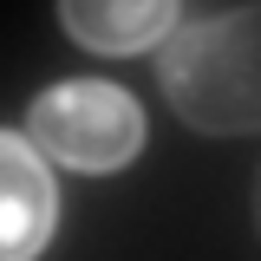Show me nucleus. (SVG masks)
<instances>
[{"instance_id":"obj_1","label":"nucleus","mask_w":261,"mask_h":261,"mask_svg":"<svg viewBox=\"0 0 261 261\" xmlns=\"http://www.w3.org/2000/svg\"><path fill=\"white\" fill-rule=\"evenodd\" d=\"M255 7H235V13H196L157 39V79L176 118H190L196 130H255L261 118V92H255Z\"/></svg>"},{"instance_id":"obj_4","label":"nucleus","mask_w":261,"mask_h":261,"mask_svg":"<svg viewBox=\"0 0 261 261\" xmlns=\"http://www.w3.org/2000/svg\"><path fill=\"white\" fill-rule=\"evenodd\" d=\"M59 20L92 53H150L183 13L170 0H65Z\"/></svg>"},{"instance_id":"obj_2","label":"nucleus","mask_w":261,"mask_h":261,"mask_svg":"<svg viewBox=\"0 0 261 261\" xmlns=\"http://www.w3.org/2000/svg\"><path fill=\"white\" fill-rule=\"evenodd\" d=\"M27 144L39 157L65 163V170H85V176H105V170H124L144 144V111L124 85L111 79H65V85H46L27 111Z\"/></svg>"},{"instance_id":"obj_3","label":"nucleus","mask_w":261,"mask_h":261,"mask_svg":"<svg viewBox=\"0 0 261 261\" xmlns=\"http://www.w3.org/2000/svg\"><path fill=\"white\" fill-rule=\"evenodd\" d=\"M59 190L53 170L20 130H0V261H33L53 242Z\"/></svg>"}]
</instances>
